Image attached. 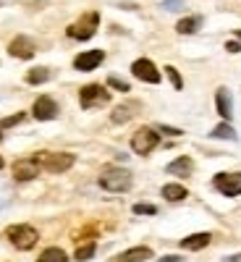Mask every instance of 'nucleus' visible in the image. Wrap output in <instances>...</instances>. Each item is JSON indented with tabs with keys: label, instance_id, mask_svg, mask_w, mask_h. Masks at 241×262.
I'll return each mask as SVG.
<instances>
[{
	"label": "nucleus",
	"instance_id": "obj_20",
	"mask_svg": "<svg viewBox=\"0 0 241 262\" xmlns=\"http://www.w3.org/2000/svg\"><path fill=\"white\" fill-rule=\"evenodd\" d=\"M37 262H69V254H65L60 247H48L37 257Z\"/></svg>",
	"mask_w": 241,
	"mask_h": 262
},
{
	"label": "nucleus",
	"instance_id": "obj_14",
	"mask_svg": "<svg viewBox=\"0 0 241 262\" xmlns=\"http://www.w3.org/2000/svg\"><path fill=\"white\" fill-rule=\"evenodd\" d=\"M152 257V249L149 247H134V249H126L121 252L118 257H111L107 262H144Z\"/></svg>",
	"mask_w": 241,
	"mask_h": 262
},
{
	"label": "nucleus",
	"instance_id": "obj_9",
	"mask_svg": "<svg viewBox=\"0 0 241 262\" xmlns=\"http://www.w3.org/2000/svg\"><path fill=\"white\" fill-rule=\"evenodd\" d=\"M32 116L37 121H53L58 116V102L53 97H37L34 107H32Z\"/></svg>",
	"mask_w": 241,
	"mask_h": 262
},
{
	"label": "nucleus",
	"instance_id": "obj_13",
	"mask_svg": "<svg viewBox=\"0 0 241 262\" xmlns=\"http://www.w3.org/2000/svg\"><path fill=\"white\" fill-rule=\"evenodd\" d=\"M215 107H217V113H221V118L231 123V118H233V102H231V92L226 90V86H221V90L215 92Z\"/></svg>",
	"mask_w": 241,
	"mask_h": 262
},
{
	"label": "nucleus",
	"instance_id": "obj_35",
	"mask_svg": "<svg viewBox=\"0 0 241 262\" xmlns=\"http://www.w3.org/2000/svg\"><path fill=\"white\" fill-rule=\"evenodd\" d=\"M0 142H3V128H0Z\"/></svg>",
	"mask_w": 241,
	"mask_h": 262
},
{
	"label": "nucleus",
	"instance_id": "obj_24",
	"mask_svg": "<svg viewBox=\"0 0 241 262\" xmlns=\"http://www.w3.org/2000/svg\"><path fill=\"white\" fill-rule=\"evenodd\" d=\"M131 210H134V215H158V207L149 202H137Z\"/></svg>",
	"mask_w": 241,
	"mask_h": 262
},
{
	"label": "nucleus",
	"instance_id": "obj_28",
	"mask_svg": "<svg viewBox=\"0 0 241 262\" xmlns=\"http://www.w3.org/2000/svg\"><path fill=\"white\" fill-rule=\"evenodd\" d=\"M163 8L165 11H181L184 8V0H163Z\"/></svg>",
	"mask_w": 241,
	"mask_h": 262
},
{
	"label": "nucleus",
	"instance_id": "obj_10",
	"mask_svg": "<svg viewBox=\"0 0 241 262\" xmlns=\"http://www.w3.org/2000/svg\"><path fill=\"white\" fill-rule=\"evenodd\" d=\"M37 176H39V163H37V158H34V160H18V163L13 165V179L21 181V184L34 181Z\"/></svg>",
	"mask_w": 241,
	"mask_h": 262
},
{
	"label": "nucleus",
	"instance_id": "obj_18",
	"mask_svg": "<svg viewBox=\"0 0 241 262\" xmlns=\"http://www.w3.org/2000/svg\"><path fill=\"white\" fill-rule=\"evenodd\" d=\"M210 137H212V139H228V142H236V139H238V134L233 131V126H231L228 121L217 123V126L210 131Z\"/></svg>",
	"mask_w": 241,
	"mask_h": 262
},
{
	"label": "nucleus",
	"instance_id": "obj_16",
	"mask_svg": "<svg viewBox=\"0 0 241 262\" xmlns=\"http://www.w3.org/2000/svg\"><path fill=\"white\" fill-rule=\"evenodd\" d=\"M191 170H194V163H191V158H186V155H181V158H176L173 163H168V173H170V176L186 179V176H191Z\"/></svg>",
	"mask_w": 241,
	"mask_h": 262
},
{
	"label": "nucleus",
	"instance_id": "obj_27",
	"mask_svg": "<svg viewBox=\"0 0 241 262\" xmlns=\"http://www.w3.org/2000/svg\"><path fill=\"white\" fill-rule=\"evenodd\" d=\"M107 86H113V90H118V92H128L131 90L128 81H123L121 76H107Z\"/></svg>",
	"mask_w": 241,
	"mask_h": 262
},
{
	"label": "nucleus",
	"instance_id": "obj_23",
	"mask_svg": "<svg viewBox=\"0 0 241 262\" xmlns=\"http://www.w3.org/2000/svg\"><path fill=\"white\" fill-rule=\"evenodd\" d=\"M95 252H97V247H95L92 242H86V244H81V247L74 252V257H76L79 262H84V259H92V257H95Z\"/></svg>",
	"mask_w": 241,
	"mask_h": 262
},
{
	"label": "nucleus",
	"instance_id": "obj_11",
	"mask_svg": "<svg viewBox=\"0 0 241 262\" xmlns=\"http://www.w3.org/2000/svg\"><path fill=\"white\" fill-rule=\"evenodd\" d=\"M102 60H105L102 50H90V53H81L74 58V69L76 71H95L97 66H102Z\"/></svg>",
	"mask_w": 241,
	"mask_h": 262
},
{
	"label": "nucleus",
	"instance_id": "obj_30",
	"mask_svg": "<svg viewBox=\"0 0 241 262\" xmlns=\"http://www.w3.org/2000/svg\"><path fill=\"white\" fill-rule=\"evenodd\" d=\"M158 262H184V257H179V254H165V257H160Z\"/></svg>",
	"mask_w": 241,
	"mask_h": 262
},
{
	"label": "nucleus",
	"instance_id": "obj_12",
	"mask_svg": "<svg viewBox=\"0 0 241 262\" xmlns=\"http://www.w3.org/2000/svg\"><path fill=\"white\" fill-rule=\"evenodd\" d=\"M8 53L13 55V58H21V60H29V58H34V42L29 39V37H16L11 45H8Z\"/></svg>",
	"mask_w": 241,
	"mask_h": 262
},
{
	"label": "nucleus",
	"instance_id": "obj_22",
	"mask_svg": "<svg viewBox=\"0 0 241 262\" xmlns=\"http://www.w3.org/2000/svg\"><path fill=\"white\" fill-rule=\"evenodd\" d=\"M48 79H50V69H45V66H37V69H32V71L27 74V84H32V86L45 84Z\"/></svg>",
	"mask_w": 241,
	"mask_h": 262
},
{
	"label": "nucleus",
	"instance_id": "obj_17",
	"mask_svg": "<svg viewBox=\"0 0 241 262\" xmlns=\"http://www.w3.org/2000/svg\"><path fill=\"white\" fill-rule=\"evenodd\" d=\"M181 247L189 249V252H200V249L210 247V233H194V236H186L184 242H181Z\"/></svg>",
	"mask_w": 241,
	"mask_h": 262
},
{
	"label": "nucleus",
	"instance_id": "obj_26",
	"mask_svg": "<svg viewBox=\"0 0 241 262\" xmlns=\"http://www.w3.org/2000/svg\"><path fill=\"white\" fill-rule=\"evenodd\" d=\"M165 74H168V79H170V84L176 86V90H184V79H181V74L173 69V66H168L165 69Z\"/></svg>",
	"mask_w": 241,
	"mask_h": 262
},
{
	"label": "nucleus",
	"instance_id": "obj_7",
	"mask_svg": "<svg viewBox=\"0 0 241 262\" xmlns=\"http://www.w3.org/2000/svg\"><path fill=\"white\" fill-rule=\"evenodd\" d=\"M212 184L226 196H238L241 194V173H217L212 179Z\"/></svg>",
	"mask_w": 241,
	"mask_h": 262
},
{
	"label": "nucleus",
	"instance_id": "obj_34",
	"mask_svg": "<svg viewBox=\"0 0 241 262\" xmlns=\"http://www.w3.org/2000/svg\"><path fill=\"white\" fill-rule=\"evenodd\" d=\"M233 37H238V42H241V32H236V34H233Z\"/></svg>",
	"mask_w": 241,
	"mask_h": 262
},
{
	"label": "nucleus",
	"instance_id": "obj_15",
	"mask_svg": "<svg viewBox=\"0 0 241 262\" xmlns=\"http://www.w3.org/2000/svg\"><path fill=\"white\" fill-rule=\"evenodd\" d=\"M139 111V102H121L113 107V113H111V121L113 123H126L131 121V116H134Z\"/></svg>",
	"mask_w": 241,
	"mask_h": 262
},
{
	"label": "nucleus",
	"instance_id": "obj_8",
	"mask_svg": "<svg viewBox=\"0 0 241 262\" xmlns=\"http://www.w3.org/2000/svg\"><path fill=\"white\" fill-rule=\"evenodd\" d=\"M131 74H134L137 79L147 81V84H158L160 81V71H158V66L152 63L149 58H139L131 63Z\"/></svg>",
	"mask_w": 241,
	"mask_h": 262
},
{
	"label": "nucleus",
	"instance_id": "obj_21",
	"mask_svg": "<svg viewBox=\"0 0 241 262\" xmlns=\"http://www.w3.org/2000/svg\"><path fill=\"white\" fill-rule=\"evenodd\" d=\"M163 196L168 202H181V200H186V189L181 184H165L163 186Z\"/></svg>",
	"mask_w": 241,
	"mask_h": 262
},
{
	"label": "nucleus",
	"instance_id": "obj_33",
	"mask_svg": "<svg viewBox=\"0 0 241 262\" xmlns=\"http://www.w3.org/2000/svg\"><path fill=\"white\" fill-rule=\"evenodd\" d=\"M3 165H6V160H3V158H0V170H3Z\"/></svg>",
	"mask_w": 241,
	"mask_h": 262
},
{
	"label": "nucleus",
	"instance_id": "obj_19",
	"mask_svg": "<svg viewBox=\"0 0 241 262\" xmlns=\"http://www.w3.org/2000/svg\"><path fill=\"white\" fill-rule=\"evenodd\" d=\"M200 27H202V16H186L176 24V32L179 34H194Z\"/></svg>",
	"mask_w": 241,
	"mask_h": 262
},
{
	"label": "nucleus",
	"instance_id": "obj_4",
	"mask_svg": "<svg viewBox=\"0 0 241 262\" xmlns=\"http://www.w3.org/2000/svg\"><path fill=\"white\" fill-rule=\"evenodd\" d=\"M6 236H8V242L16 247V249H21V252H29L34 244H37V238H39V233H37V228H32V226H11L8 231H6Z\"/></svg>",
	"mask_w": 241,
	"mask_h": 262
},
{
	"label": "nucleus",
	"instance_id": "obj_32",
	"mask_svg": "<svg viewBox=\"0 0 241 262\" xmlns=\"http://www.w3.org/2000/svg\"><path fill=\"white\" fill-rule=\"evenodd\" d=\"M228 262H241V254H233V257H228Z\"/></svg>",
	"mask_w": 241,
	"mask_h": 262
},
{
	"label": "nucleus",
	"instance_id": "obj_3",
	"mask_svg": "<svg viewBox=\"0 0 241 262\" xmlns=\"http://www.w3.org/2000/svg\"><path fill=\"white\" fill-rule=\"evenodd\" d=\"M97 27H100V13L97 11H90V13H84L79 21H74V24L65 29V34H69L71 39L84 42V39H92L95 37Z\"/></svg>",
	"mask_w": 241,
	"mask_h": 262
},
{
	"label": "nucleus",
	"instance_id": "obj_6",
	"mask_svg": "<svg viewBox=\"0 0 241 262\" xmlns=\"http://www.w3.org/2000/svg\"><path fill=\"white\" fill-rule=\"evenodd\" d=\"M37 160L50 173H63L76 163V158L71 155V152H42V155H37Z\"/></svg>",
	"mask_w": 241,
	"mask_h": 262
},
{
	"label": "nucleus",
	"instance_id": "obj_1",
	"mask_svg": "<svg viewBox=\"0 0 241 262\" xmlns=\"http://www.w3.org/2000/svg\"><path fill=\"white\" fill-rule=\"evenodd\" d=\"M131 181H134V176H131L128 168H105L102 176H100V186L105 191H113V194H123L131 189Z\"/></svg>",
	"mask_w": 241,
	"mask_h": 262
},
{
	"label": "nucleus",
	"instance_id": "obj_25",
	"mask_svg": "<svg viewBox=\"0 0 241 262\" xmlns=\"http://www.w3.org/2000/svg\"><path fill=\"white\" fill-rule=\"evenodd\" d=\"M27 118V113L24 111H21V113H13V116H8V118H3V121H0V128H11V126H18L21 121H24Z\"/></svg>",
	"mask_w": 241,
	"mask_h": 262
},
{
	"label": "nucleus",
	"instance_id": "obj_2",
	"mask_svg": "<svg viewBox=\"0 0 241 262\" xmlns=\"http://www.w3.org/2000/svg\"><path fill=\"white\" fill-rule=\"evenodd\" d=\"M160 144V134H158V128H152V126H142L134 131V137H131V149L137 152V155L147 158L149 152H155V147Z\"/></svg>",
	"mask_w": 241,
	"mask_h": 262
},
{
	"label": "nucleus",
	"instance_id": "obj_5",
	"mask_svg": "<svg viewBox=\"0 0 241 262\" xmlns=\"http://www.w3.org/2000/svg\"><path fill=\"white\" fill-rule=\"evenodd\" d=\"M79 100H81L84 111H90V107H102V105H107V100H111V92L100 84H86L79 92Z\"/></svg>",
	"mask_w": 241,
	"mask_h": 262
},
{
	"label": "nucleus",
	"instance_id": "obj_31",
	"mask_svg": "<svg viewBox=\"0 0 241 262\" xmlns=\"http://www.w3.org/2000/svg\"><path fill=\"white\" fill-rule=\"evenodd\" d=\"M226 50H228V53H238V50H241V42H236V39H231V42H228V45H226Z\"/></svg>",
	"mask_w": 241,
	"mask_h": 262
},
{
	"label": "nucleus",
	"instance_id": "obj_29",
	"mask_svg": "<svg viewBox=\"0 0 241 262\" xmlns=\"http://www.w3.org/2000/svg\"><path fill=\"white\" fill-rule=\"evenodd\" d=\"M163 134H170V137H181V128H173V126H160Z\"/></svg>",
	"mask_w": 241,
	"mask_h": 262
}]
</instances>
